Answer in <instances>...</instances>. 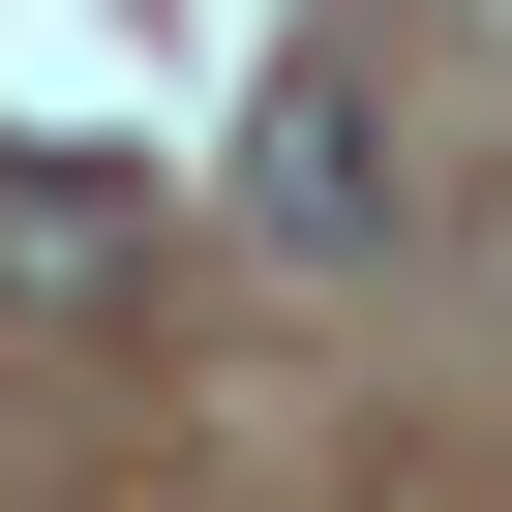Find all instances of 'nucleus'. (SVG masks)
I'll list each match as a JSON object with an SVG mask.
<instances>
[{
	"mask_svg": "<svg viewBox=\"0 0 512 512\" xmlns=\"http://www.w3.org/2000/svg\"><path fill=\"white\" fill-rule=\"evenodd\" d=\"M241 241H272V272H392V241H422V181H392V61H362V31H302L272 91H241Z\"/></svg>",
	"mask_w": 512,
	"mask_h": 512,
	"instance_id": "nucleus-1",
	"label": "nucleus"
},
{
	"mask_svg": "<svg viewBox=\"0 0 512 512\" xmlns=\"http://www.w3.org/2000/svg\"><path fill=\"white\" fill-rule=\"evenodd\" d=\"M151 272V181L121 151H0V302H121Z\"/></svg>",
	"mask_w": 512,
	"mask_h": 512,
	"instance_id": "nucleus-2",
	"label": "nucleus"
}]
</instances>
